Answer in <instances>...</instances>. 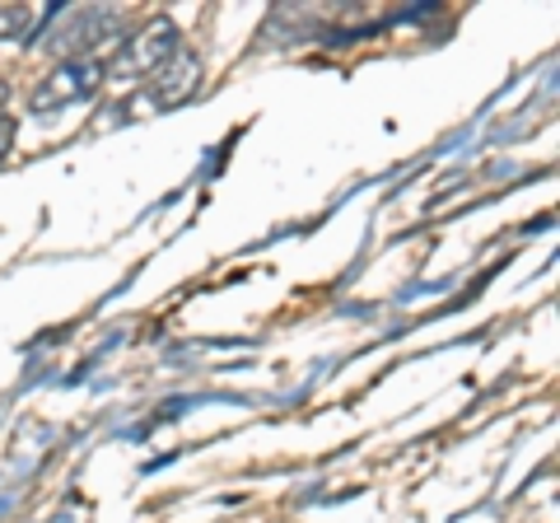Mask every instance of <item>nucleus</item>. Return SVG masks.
<instances>
[{
	"mask_svg": "<svg viewBox=\"0 0 560 523\" xmlns=\"http://www.w3.org/2000/svg\"><path fill=\"white\" fill-rule=\"evenodd\" d=\"M117 28H121V10H113V5H75V10H66L57 20L47 47L61 51L66 61H84V57H94L98 43H113Z\"/></svg>",
	"mask_w": 560,
	"mask_h": 523,
	"instance_id": "obj_2",
	"label": "nucleus"
},
{
	"mask_svg": "<svg viewBox=\"0 0 560 523\" xmlns=\"http://www.w3.org/2000/svg\"><path fill=\"white\" fill-rule=\"evenodd\" d=\"M10 146H14V117H10V113H0V160L10 154Z\"/></svg>",
	"mask_w": 560,
	"mask_h": 523,
	"instance_id": "obj_6",
	"label": "nucleus"
},
{
	"mask_svg": "<svg viewBox=\"0 0 560 523\" xmlns=\"http://www.w3.org/2000/svg\"><path fill=\"white\" fill-rule=\"evenodd\" d=\"M183 51V33L168 14H154L150 24L136 28V38H127L108 61H103V80H117V84H136V80H150L160 66H168L173 57Z\"/></svg>",
	"mask_w": 560,
	"mask_h": 523,
	"instance_id": "obj_1",
	"label": "nucleus"
},
{
	"mask_svg": "<svg viewBox=\"0 0 560 523\" xmlns=\"http://www.w3.org/2000/svg\"><path fill=\"white\" fill-rule=\"evenodd\" d=\"M197 84H201V57L197 51H178L168 66H160V71L150 75V103L154 108H178V103H187L191 94H197Z\"/></svg>",
	"mask_w": 560,
	"mask_h": 523,
	"instance_id": "obj_4",
	"label": "nucleus"
},
{
	"mask_svg": "<svg viewBox=\"0 0 560 523\" xmlns=\"http://www.w3.org/2000/svg\"><path fill=\"white\" fill-rule=\"evenodd\" d=\"M0 103H5V84H0ZM0 113H5V108H0Z\"/></svg>",
	"mask_w": 560,
	"mask_h": 523,
	"instance_id": "obj_7",
	"label": "nucleus"
},
{
	"mask_svg": "<svg viewBox=\"0 0 560 523\" xmlns=\"http://www.w3.org/2000/svg\"><path fill=\"white\" fill-rule=\"evenodd\" d=\"M98 84H103V61H98V57H84V61H61L57 71L38 80V90H33L28 108L38 113V117H51V113L70 108V103L94 98V94H98Z\"/></svg>",
	"mask_w": 560,
	"mask_h": 523,
	"instance_id": "obj_3",
	"label": "nucleus"
},
{
	"mask_svg": "<svg viewBox=\"0 0 560 523\" xmlns=\"http://www.w3.org/2000/svg\"><path fill=\"white\" fill-rule=\"evenodd\" d=\"M33 28V10L28 5H0V38H20Z\"/></svg>",
	"mask_w": 560,
	"mask_h": 523,
	"instance_id": "obj_5",
	"label": "nucleus"
}]
</instances>
